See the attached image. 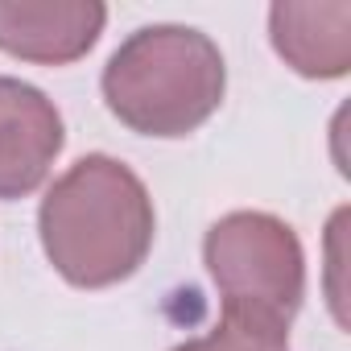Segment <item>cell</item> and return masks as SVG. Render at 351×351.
<instances>
[{
    "label": "cell",
    "instance_id": "cell-1",
    "mask_svg": "<svg viewBox=\"0 0 351 351\" xmlns=\"http://www.w3.org/2000/svg\"><path fill=\"white\" fill-rule=\"evenodd\" d=\"M157 211L145 182L108 153L79 157L38 207V240L54 273L75 289L128 281L153 252Z\"/></svg>",
    "mask_w": 351,
    "mask_h": 351
},
{
    "label": "cell",
    "instance_id": "cell-2",
    "mask_svg": "<svg viewBox=\"0 0 351 351\" xmlns=\"http://www.w3.org/2000/svg\"><path fill=\"white\" fill-rule=\"evenodd\" d=\"M99 91L128 132L178 141L219 112L228 66L195 25H141L112 50Z\"/></svg>",
    "mask_w": 351,
    "mask_h": 351
},
{
    "label": "cell",
    "instance_id": "cell-3",
    "mask_svg": "<svg viewBox=\"0 0 351 351\" xmlns=\"http://www.w3.org/2000/svg\"><path fill=\"white\" fill-rule=\"evenodd\" d=\"M203 265L223 302L256 306L293 322L306 298V252L298 232L269 211H232L203 236Z\"/></svg>",
    "mask_w": 351,
    "mask_h": 351
},
{
    "label": "cell",
    "instance_id": "cell-4",
    "mask_svg": "<svg viewBox=\"0 0 351 351\" xmlns=\"http://www.w3.org/2000/svg\"><path fill=\"white\" fill-rule=\"evenodd\" d=\"M66 145L54 99L13 75H0V203L29 199Z\"/></svg>",
    "mask_w": 351,
    "mask_h": 351
},
{
    "label": "cell",
    "instance_id": "cell-5",
    "mask_svg": "<svg viewBox=\"0 0 351 351\" xmlns=\"http://www.w3.org/2000/svg\"><path fill=\"white\" fill-rule=\"evenodd\" d=\"M104 25L108 9L99 0H0V50L38 66L87 58Z\"/></svg>",
    "mask_w": 351,
    "mask_h": 351
},
{
    "label": "cell",
    "instance_id": "cell-6",
    "mask_svg": "<svg viewBox=\"0 0 351 351\" xmlns=\"http://www.w3.org/2000/svg\"><path fill=\"white\" fill-rule=\"evenodd\" d=\"M269 42L302 79H343L351 71V0H277Z\"/></svg>",
    "mask_w": 351,
    "mask_h": 351
},
{
    "label": "cell",
    "instance_id": "cell-7",
    "mask_svg": "<svg viewBox=\"0 0 351 351\" xmlns=\"http://www.w3.org/2000/svg\"><path fill=\"white\" fill-rule=\"evenodd\" d=\"M169 351H289V322L256 306L223 302V314L207 335L186 339Z\"/></svg>",
    "mask_w": 351,
    "mask_h": 351
}]
</instances>
